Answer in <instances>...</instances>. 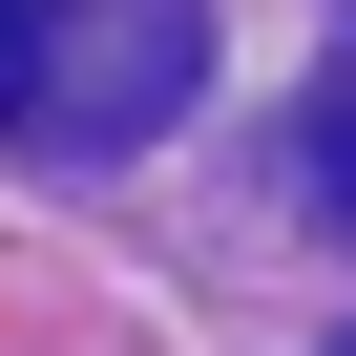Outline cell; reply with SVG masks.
I'll list each match as a JSON object with an SVG mask.
<instances>
[{"label": "cell", "instance_id": "obj_1", "mask_svg": "<svg viewBox=\"0 0 356 356\" xmlns=\"http://www.w3.org/2000/svg\"><path fill=\"white\" fill-rule=\"evenodd\" d=\"M210 84V0H0V147H147Z\"/></svg>", "mask_w": 356, "mask_h": 356}, {"label": "cell", "instance_id": "obj_2", "mask_svg": "<svg viewBox=\"0 0 356 356\" xmlns=\"http://www.w3.org/2000/svg\"><path fill=\"white\" fill-rule=\"evenodd\" d=\"M314 210H335V231H356V63H335V84H314Z\"/></svg>", "mask_w": 356, "mask_h": 356}]
</instances>
